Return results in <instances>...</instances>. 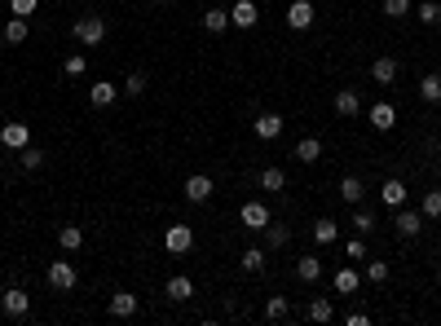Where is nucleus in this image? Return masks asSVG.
<instances>
[{"label":"nucleus","mask_w":441,"mask_h":326,"mask_svg":"<svg viewBox=\"0 0 441 326\" xmlns=\"http://www.w3.org/2000/svg\"><path fill=\"white\" fill-rule=\"evenodd\" d=\"M71 35H75L80 44H102V40H106V18H102V14H84V18H75Z\"/></svg>","instance_id":"1"},{"label":"nucleus","mask_w":441,"mask_h":326,"mask_svg":"<svg viewBox=\"0 0 441 326\" xmlns=\"http://www.w3.org/2000/svg\"><path fill=\"white\" fill-rule=\"evenodd\" d=\"M0 146H5V150H22V146H31V128L22 124V119H9V124L0 128Z\"/></svg>","instance_id":"2"},{"label":"nucleus","mask_w":441,"mask_h":326,"mask_svg":"<svg viewBox=\"0 0 441 326\" xmlns=\"http://www.w3.org/2000/svg\"><path fill=\"white\" fill-rule=\"evenodd\" d=\"M163 247H168L172 256H186V251L195 247V229H190V225H168V234H163Z\"/></svg>","instance_id":"3"},{"label":"nucleus","mask_w":441,"mask_h":326,"mask_svg":"<svg viewBox=\"0 0 441 326\" xmlns=\"http://www.w3.org/2000/svg\"><path fill=\"white\" fill-rule=\"evenodd\" d=\"M0 309H5V318H27V309H31V296L22 291V287H9V291L0 296Z\"/></svg>","instance_id":"4"},{"label":"nucleus","mask_w":441,"mask_h":326,"mask_svg":"<svg viewBox=\"0 0 441 326\" xmlns=\"http://www.w3.org/2000/svg\"><path fill=\"white\" fill-rule=\"evenodd\" d=\"M314 5H309V0H291V9H287V27L291 31H305V27H314Z\"/></svg>","instance_id":"5"},{"label":"nucleus","mask_w":441,"mask_h":326,"mask_svg":"<svg viewBox=\"0 0 441 326\" xmlns=\"http://www.w3.org/2000/svg\"><path fill=\"white\" fill-rule=\"evenodd\" d=\"M238 221H243L247 229H256V234H260V229H265L269 225V208H265V203H243V212H238Z\"/></svg>","instance_id":"6"},{"label":"nucleus","mask_w":441,"mask_h":326,"mask_svg":"<svg viewBox=\"0 0 441 326\" xmlns=\"http://www.w3.org/2000/svg\"><path fill=\"white\" fill-rule=\"evenodd\" d=\"M371 128H375V132H393V128H397V106L375 102V106H371Z\"/></svg>","instance_id":"7"},{"label":"nucleus","mask_w":441,"mask_h":326,"mask_svg":"<svg viewBox=\"0 0 441 326\" xmlns=\"http://www.w3.org/2000/svg\"><path fill=\"white\" fill-rule=\"evenodd\" d=\"M186 199L190 203H208L212 199V176H204V172L186 176Z\"/></svg>","instance_id":"8"},{"label":"nucleus","mask_w":441,"mask_h":326,"mask_svg":"<svg viewBox=\"0 0 441 326\" xmlns=\"http://www.w3.org/2000/svg\"><path fill=\"white\" fill-rule=\"evenodd\" d=\"M49 287H57V291H71V287H75V269H71L66 260H53V264H49Z\"/></svg>","instance_id":"9"},{"label":"nucleus","mask_w":441,"mask_h":326,"mask_svg":"<svg viewBox=\"0 0 441 326\" xmlns=\"http://www.w3.org/2000/svg\"><path fill=\"white\" fill-rule=\"evenodd\" d=\"M256 137H260V141H273V137H282V115H273V111L256 115Z\"/></svg>","instance_id":"10"},{"label":"nucleus","mask_w":441,"mask_h":326,"mask_svg":"<svg viewBox=\"0 0 441 326\" xmlns=\"http://www.w3.org/2000/svg\"><path fill=\"white\" fill-rule=\"evenodd\" d=\"M256 5L252 0H234V9H230V27H256Z\"/></svg>","instance_id":"11"},{"label":"nucleus","mask_w":441,"mask_h":326,"mask_svg":"<svg viewBox=\"0 0 441 326\" xmlns=\"http://www.w3.org/2000/svg\"><path fill=\"white\" fill-rule=\"evenodd\" d=\"M137 305H141V300H137L133 291H115V296H111V318H133Z\"/></svg>","instance_id":"12"},{"label":"nucleus","mask_w":441,"mask_h":326,"mask_svg":"<svg viewBox=\"0 0 441 326\" xmlns=\"http://www.w3.org/2000/svg\"><path fill=\"white\" fill-rule=\"evenodd\" d=\"M379 199H384V208H393V212H397L402 203H406V185H402V181L393 176V181H384V185H379Z\"/></svg>","instance_id":"13"},{"label":"nucleus","mask_w":441,"mask_h":326,"mask_svg":"<svg viewBox=\"0 0 441 326\" xmlns=\"http://www.w3.org/2000/svg\"><path fill=\"white\" fill-rule=\"evenodd\" d=\"M424 229V212H406V208H397V234L402 238H415Z\"/></svg>","instance_id":"14"},{"label":"nucleus","mask_w":441,"mask_h":326,"mask_svg":"<svg viewBox=\"0 0 441 326\" xmlns=\"http://www.w3.org/2000/svg\"><path fill=\"white\" fill-rule=\"evenodd\" d=\"M397 71H402V62H397V57H375L371 80H375V84H393V80H397Z\"/></svg>","instance_id":"15"},{"label":"nucleus","mask_w":441,"mask_h":326,"mask_svg":"<svg viewBox=\"0 0 441 326\" xmlns=\"http://www.w3.org/2000/svg\"><path fill=\"white\" fill-rule=\"evenodd\" d=\"M296 159H300V163H318V159H323V141H318V137H300V141H296Z\"/></svg>","instance_id":"16"},{"label":"nucleus","mask_w":441,"mask_h":326,"mask_svg":"<svg viewBox=\"0 0 441 326\" xmlns=\"http://www.w3.org/2000/svg\"><path fill=\"white\" fill-rule=\"evenodd\" d=\"M296 278H300V282H318V278H323V260H318V256H300V260H296Z\"/></svg>","instance_id":"17"},{"label":"nucleus","mask_w":441,"mask_h":326,"mask_svg":"<svg viewBox=\"0 0 441 326\" xmlns=\"http://www.w3.org/2000/svg\"><path fill=\"white\" fill-rule=\"evenodd\" d=\"M115 98H119V89H115L111 80H102V84H93V89H89V102L93 106H115Z\"/></svg>","instance_id":"18"},{"label":"nucleus","mask_w":441,"mask_h":326,"mask_svg":"<svg viewBox=\"0 0 441 326\" xmlns=\"http://www.w3.org/2000/svg\"><path fill=\"white\" fill-rule=\"evenodd\" d=\"M163 291H168V300H190V296H195V282H190L186 273H172Z\"/></svg>","instance_id":"19"},{"label":"nucleus","mask_w":441,"mask_h":326,"mask_svg":"<svg viewBox=\"0 0 441 326\" xmlns=\"http://www.w3.org/2000/svg\"><path fill=\"white\" fill-rule=\"evenodd\" d=\"M336 111L344 115V119H353V115H362V98H357L353 89H344V93H336Z\"/></svg>","instance_id":"20"},{"label":"nucleus","mask_w":441,"mask_h":326,"mask_svg":"<svg viewBox=\"0 0 441 326\" xmlns=\"http://www.w3.org/2000/svg\"><path fill=\"white\" fill-rule=\"evenodd\" d=\"M57 243H62V251H80V247H84V229H80V225H62V229H57Z\"/></svg>","instance_id":"21"},{"label":"nucleus","mask_w":441,"mask_h":326,"mask_svg":"<svg viewBox=\"0 0 441 326\" xmlns=\"http://www.w3.org/2000/svg\"><path fill=\"white\" fill-rule=\"evenodd\" d=\"M260 190H269V194L287 190V172H282V167H265V172H260Z\"/></svg>","instance_id":"22"},{"label":"nucleus","mask_w":441,"mask_h":326,"mask_svg":"<svg viewBox=\"0 0 441 326\" xmlns=\"http://www.w3.org/2000/svg\"><path fill=\"white\" fill-rule=\"evenodd\" d=\"M260 234H265V243H269L273 251H278V247H287V243H291V229H287V225H273V221H269L265 229H260Z\"/></svg>","instance_id":"23"},{"label":"nucleus","mask_w":441,"mask_h":326,"mask_svg":"<svg viewBox=\"0 0 441 326\" xmlns=\"http://www.w3.org/2000/svg\"><path fill=\"white\" fill-rule=\"evenodd\" d=\"M27 18H9L5 22V31H0V35H5V44H22V40H27Z\"/></svg>","instance_id":"24"},{"label":"nucleus","mask_w":441,"mask_h":326,"mask_svg":"<svg viewBox=\"0 0 441 326\" xmlns=\"http://www.w3.org/2000/svg\"><path fill=\"white\" fill-rule=\"evenodd\" d=\"M265 318H269V322H282V318H291V300H287V296H269V305H265Z\"/></svg>","instance_id":"25"},{"label":"nucleus","mask_w":441,"mask_h":326,"mask_svg":"<svg viewBox=\"0 0 441 326\" xmlns=\"http://www.w3.org/2000/svg\"><path fill=\"white\" fill-rule=\"evenodd\" d=\"M415 18H420L424 27H441V0H424V5L415 9Z\"/></svg>","instance_id":"26"},{"label":"nucleus","mask_w":441,"mask_h":326,"mask_svg":"<svg viewBox=\"0 0 441 326\" xmlns=\"http://www.w3.org/2000/svg\"><path fill=\"white\" fill-rule=\"evenodd\" d=\"M225 27H230V9H208V14H204V31L221 35Z\"/></svg>","instance_id":"27"},{"label":"nucleus","mask_w":441,"mask_h":326,"mask_svg":"<svg viewBox=\"0 0 441 326\" xmlns=\"http://www.w3.org/2000/svg\"><path fill=\"white\" fill-rule=\"evenodd\" d=\"M420 98H424L428 106L441 102V75H424V80H420Z\"/></svg>","instance_id":"28"},{"label":"nucleus","mask_w":441,"mask_h":326,"mask_svg":"<svg viewBox=\"0 0 441 326\" xmlns=\"http://www.w3.org/2000/svg\"><path fill=\"white\" fill-rule=\"evenodd\" d=\"M18 163L27 167V172H40V167H44V150H35V146H22V150H18Z\"/></svg>","instance_id":"29"},{"label":"nucleus","mask_w":441,"mask_h":326,"mask_svg":"<svg viewBox=\"0 0 441 326\" xmlns=\"http://www.w3.org/2000/svg\"><path fill=\"white\" fill-rule=\"evenodd\" d=\"M357 287H362V278H357V269H340V273H336V291H340V296H353Z\"/></svg>","instance_id":"30"},{"label":"nucleus","mask_w":441,"mask_h":326,"mask_svg":"<svg viewBox=\"0 0 441 326\" xmlns=\"http://www.w3.org/2000/svg\"><path fill=\"white\" fill-rule=\"evenodd\" d=\"M340 199L357 208V203H362V181H357V176H344V181H340Z\"/></svg>","instance_id":"31"},{"label":"nucleus","mask_w":441,"mask_h":326,"mask_svg":"<svg viewBox=\"0 0 441 326\" xmlns=\"http://www.w3.org/2000/svg\"><path fill=\"white\" fill-rule=\"evenodd\" d=\"M238 264H243L247 273H260V269H265V251H260V247H247L243 256H238Z\"/></svg>","instance_id":"32"},{"label":"nucleus","mask_w":441,"mask_h":326,"mask_svg":"<svg viewBox=\"0 0 441 326\" xmlns=\"http://www.w3.org/2000/svg\"><path fill=\"white\" fill-rule=\"evenodd\" d=\"M349 225H353V229H357V234H362V238H366V234H371V229H375V216H371V212H366V208H362V203H357V208H353V221H349Z\"/></svg>","instance_id":"33"},{"label":"nucleus","mask_w":441,"mask_h":326,"mask_svg":"<svg viewBox=\"0 0 441 326\" xmlns=\"http://www.w3.org/2000/svg\"><path fill=\"white\" fill-rule=\"evenodd\" d=\"M420 212H424V221H437V216H441V190H428L424 203H420Z\"/></svg>","instance_id":"34"},{"label":"nucleus","mask_w":441,"mask_h":326,"mask_svg":"<svg viewBox=\"0 0 441 326\" xmlns=\"http://www.w3.org/2000/svg\"><path fill=\"white\" fill-rule=\"evenodd\" d=\"M336 234H340V225L331 221V216H323V221L314 225V238H318V243H336Z\"/></svg>","instance_id":"35"},{"label":"nucleus","mask_w":441,"mask_h":326,"mask_svg":"<svg viewBox=\"0 0 441 326\" xmlns=\"http://www.w3.org/2000/svg\"><path fill=\"white\" fill-rule=\"evenodd\" d=\"M309 318H314V322H331V318H336L331 300H309Z\"/></svg>","instance_id":"36"},{"label":"nucleus","mask_w":441,"mask_h":326,"mask_svg":"<svg viewBox=\"0 0 441 326\" xmlns=\"http://www.w3.org/2000/svg\"><path fill=\"white\" fill-rule=\"evenodd\" d=\"M62 71H66L71 80H75V75H84V71H89V57H84V53H71L66 62H62Z\"/></svg>","instance_id":"37"},{"label":"nucleus","mask_w":441,"mask_h":326,"mask_svg":"<svg viewBox=\"0 0 441 326\" xmlns=\"http://www.w3.org/2000/svg\"><path fill=\"white\" fill-rule=\"evenodd\" d=\"M124 93H128V98H141V93H146V75H141V71H133V75L124 80Z\"/></svg>","instance_id":"38"},{"label":"nucleus","mask_w":441,"mask_h":326,"mask_svg":"<svg viewBox=\"0 0 441 326\" xmlns=\"http://www.w3.org/2000/svg\"><path fill=\"white\" fill-rule=\"evenodd\" d=\"M35 5H40V0H9V14H14V18H31Z\"/></svg>","instance_id":"39"},{"label":"nucleus","mask_w":441,"mask_h":326,"mask_svg":"<svg viewBox=\"0 0 441 326\" xmlns=\"http://www.w3.org/2000/svg\"><path fill=\"white\" fill-rule=\"evenodd\" d=\"M384 14L388 18H406L411 14V0H384Z\"/></svg>","instance_id":"40"},{"label":"nucleus","mask_w":441,"mask_h":326,"mask_svg":"<svg viewBox=\"0 0 441 326\" xmlns=\"http://www.w3.org/2000/svg\"><path fill=\"white\" fill-rule=\"evenodd\" d=\"M366 278H371V282H388V264L384 260H371V264H366Z\"/></svg>","instance_id":"41"},{"label":"nucleus","mask_w":441,"mask_h":326,"mask_svg":"<svg viewBox=\"0 0 441 326\" xmlns=\"http://www.w3.org/2000/svg\"><path fill=\"white\" fill-rule=\"evenodd\" d=\"M344 256H349V260H366V243H362V234H357L353 243L344 247Z\"/></svg>","instance_id":"42"},{"label":"nucleus","mask_w":441,"mask_h":326,"mask_svg":"<svg viewBox=\"0 0 441 326\" xmlns=\"http://www.w3.org/2000/svg\"><path fill=\"white\" fill-rule=\"evenodd\" d=\"M154 5H168V0H154Z\"/></svg>","instance_id":"43"},{"label":"nucleus","mask_w":441,"mask_h":326,"mask_svg":"<svg viewBox=\"0 0 441 326\" xmlns=\"http://www.w3.org/2000/svg\"><path fill=\"white\" fill-rule=\"evenodd\" d=\"M437 278H441V264H437Z\"/></svg>","instance_id":"44"}]
</instances>
